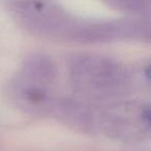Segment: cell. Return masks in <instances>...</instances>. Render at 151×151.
<instances>
[{
  "label": "cell",
  "mask_w": 151,
  "mask_h": 151,
  "mask_svg": "<svg viewBox=\"0 0 151 151\" xmlns=\"http://www.w3.org/2000/svg\"><path fill=\"white\" fill-rule=\"evenodd\" d=\"M69 73L76 89L94 99H107L124 95L132 83V77L123 65L95 55L73 58Z\"/></svg>",
  "instance_id": "obj_1"
},
{
  "label": "cell",
  "mask_w": 151,
  "mask_h": 151,
  "mask_svg": "<svg viewBox=\"0 0 151 151\" xmlns=\"http://www.w3.org/2000/svg\"><path fill=\"white\" fill-rule=\"evenodd\" d=\"M58 77L55 62L45 55L28 57L13 83L16 101L33 112L52 109V91Z\"/></svg>",
  "instance_id": "obj_2"
},
{
  "label": "cell",
  "mask_w": 151,
  "mask_h": 151,
  "mask_svg": "<svg viewBox=\"0 0 151 151\" xmlns=\"http://www.w3.org/2000/svg\"><path fill=\"white\" fill-rule=\"evenodd\" d=\"M11 9L19 23L32 33L75 42L81 21L71 18L63 9L40 0H17Z\"/></svg>",
  "instance_id": "obj_3"
},
{
  "label": "cell",
  "mask_w": 151,
  "mask_h": 151,
  "mask_svg": "<svg viewBox=\"0 0 151 151\" xmlns=\"http://www.w3.org/2000/svg\"><path fill=\"white\" fill-rule=\"evenodd\" d=\"M110 6L128 13H140L148 7L149 0H104Z\"/></svg>",
  "instance_id": "obj_4"
}]
</instances>
